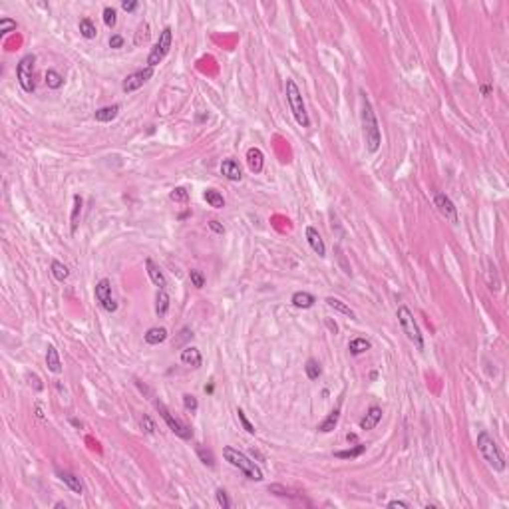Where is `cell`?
Listing matches in <instances>:
<instances>
[{"mask_svg": "<svg viewBox=\"0 0 509 509\" xmlns=\"http://www.w3.org/2000/svg\"><path fill=\"white\" fill-rule=\"evenodd\" d=\"M197 458L201 460V464L203 466H207V468H215V456L209 452V450H205V448H197Z\"/></svg>", "mask_w": 509, "mask_h": 509, "instance_id": "cell-35", "label": "cell"}, {"mask_svg": "<svg viewBox=\"0 0 509 509\" xmlns=\"http://www.w3.org/2000/svg\"><path fill=\"white\" fill-rule=\"evenodd\" d=\"M124 36H120V34H114L112 38H110V48H114V50H118V48H124Z\"/></svg>", "mask_w": 509, "mask_h": 509, "instance_id": "cell-45", "label": "cell"}, {"mask_svg": "<svg viewBox=\"0 0 509 509\" xmlns=\"http://www.w3.org/2000/svg\"><path fill=\"white\" fill-rule=\"evenodd\" d=\"M486 281H488V287L498 293L500 287H502V281H500V275H498V267L492 263V261H486Z\"/></svg>", "mask_w": 509, "mask_h": 509, "instance_id": "cell-20", "label": "cell"}, {"mask_svg": "<svg viewBox=\"0 0 509 509\" xmlns=\"http://www.w3.org/2000/svg\"><path fill=\"white\" fill-rule=\"evenodd\" d=\"M46 86H48L50 90H58V88L64 86V78H62L56 70H48V72H46Z\"/></svg>", "mask_w": 509, "mask_h": 509, "instance_id": "cell-33", "label": "cell"}, {"mask_svg": "<svg viewBox=\"0 0 509 509\" xmlns=\"http://www.w3.org/2000/svg\"><path fill=\"white\" fill-rule=\"evenodd\" d=\"M221 173H223L229 181H241V179H243L241 166H239L235 160H225V162L221 164Z\"/></svg>", "mask_w": 509, "mask_h": 509, "instance_id": "cell-18", "label": "cell"}, {"mask_svg": "<svg viewBox=\"0 0 509 509\" xmlns=\"http://www.w3.org/2000/svg\"><path fill=\"white\" fill-rule=\"evenodd\" d=\"M434 203H436L438 211H440L450 223H458V207L454 205V201H452L446 193H436Z\"/></svg>", "mask_w": 509, "mask_h": 509, "instance_id": "cell-11", "label": "cell"}, {"mask_svg": "<svg viewBox=\"0 0 509 509\" xmlns=\"http://www.w3.org/2000/svg\"><path fill=\"white\" fill-rule=\"evenodd\" d=\"M122 8H124L126 12H136V10L140 8V2H136V0H124V2H122Z\"/></svg>", "mask_w": 509, "mask_h": 509, "instance_id": "cell-47", "label": "cell"}, {"mask_svg": "<svg viewBox=\"0 0 509 509\" xmlns=\"http://www.w3.org/2000/svg\"><path fill=\"white\" fill-rule=\"evenodd\" d=\"M181 362H183L185 366H189V368H201L203 358H201L199 348H195V346H185V348L181 350Z\"/></svg>", "mask_w": 509, "mask_h": 509, "instance_id": "cell-15", "label": "cell"}, {"mask_svg": "<svg viewBox=\"0 0 509 509\" xmlns=\"http://www.w3.org/2000/svg\"><path fill=\"white\" fill-rule=\"evenodd\" d=\"M364 452H366V446H364V444H356L354 448H348V450L337 452L335 456L340 458V460H354V458H360Z\"/></svg>", "mask_w": 509, "mask_h": 509, "instance_id": "cell-29", "label": "cell"}, {"mask_svg": "<svg viewBox=\"0 0 509 509\" xmlns=\"http://www.w3.org/2000/svg\"><path fill=\"white\" fill-rule=\"evenodd\" d=\"M148 38H150V26H148V24H142L140 30H138V36H136V44L140 46V44L146 42Z\"/></svg>", "mask_w": 509, "mask_h": 509, "instance_id": "cell-43", "label": "cell"}, {"mask_svg": "<svg viewBox=\"0 0 509 509\" xmlns=\"http://www.w3.org/2000/svg\"><path fill=\"white\" fill-rule=\"evenodd\" d=\"M146 269H148V275H150L152 283H154L158 289H166V287H168V279H166L164 271L160 269V265H158L156 261L148 259V261H146Z\"/></svg>", "mask_w": 509, "mask_h": 509, "instance_id": "cell-14", "label": "cell"}, {"mask_svg": "<svg viewBox=\"0 0 509 509\" xmlns=\"http://www.w3.org/2000/svg\"><path fill=\"white\" fill-rule=\"evenodd\" d=\"M285 94H287V102H289V108L297 120V124L301 128H311V118L307 114V108H305V102H303V94L299 90V86L295 84V80H287L285 84Z\"/></svg>", "mask_w": 509, "mask_h": 509, "instance_id": "cell-4", "label": "cell"}, {"mask_svg": "<svg viewBox=\"0 0 509 509\" xmlns=\"http://www.w3.org/2000/svg\"><path fill=\"white\" fill-rule=\"evenodd\" d=\"M370 348H372V344H370V340H366V339H352L350 344H348V350H350V354H354V356H358V354H362V352H366V350H370Z\"/></svg>", "mask_w": 509, "mask_h": 509, "instance_id": "cell-30", "label": "cell"}, {"mask_svg": "<svg viewBox=\"0 0 509 509\" xmlns=\"http://www.w3.org/2000/svg\"><path fill=\"white\" fill-rule=\"evenodd\" d=\"M50 271H52V277H54L58 283H64V281L70 277V271H68V267H66L64 263H60V261H52V265H50Z\"/></svg>", "mask_w": 509, "mask_h": 509, "instance_id": "cell-28", "label": "cell"}, {"mask_svg": "<svg viewBox=\"0 0 509 509\" xmlns=\"http://www.w3.org/2000/svg\"><path fill=\"white\" fill-rule=\"evenodd\" d=\"M189 281H191V285L195 287V289H203L205 287V275L201 273V271H189Z\"/></svg>", "mask_w": 509, "mask_h": 509, "instance_id": "cell-38", "label": "cell"}, {"mask_svg": "<svg viewBox=\"0 0 509 509\" xmlns=\"http://www.w3.org/2000/svg\"><path fill=\"white\" fill-rule=\"evenodd\" d=\"M327 327H329V329H331V333H335V335H337V333H339V327H337V323H333V321H331V319H327Z\"/></svg>", "mask_w": 509, "mask_h": 509, "instance_id": "cell-52", "label": "cell"}, {"mask_svg": "<svg viewBox=\"0 0 509 509\" xmlns=\"http://www.w3.org/2000/svg\"><path fill=\"white\" fill-rule=\"evenodd\" d=\"M209 229H211L213 233H217V235H225V227H223L219 221H215V219L209 221Z\"/></svg>", "mask_w": 509, "mask_h": 509, "instance_id": "cell-48", "label": "cell"}, {"mask_svg": "<svg viewBox=\"0 0 509 509\" xmlns=\"http://www.w3.org/2000/svg\"><path fill=\"white\" fill-rule=\"evenodd\" d=\"M291 303L297 307V309H311V307H315V303H317V299L311 295V293H305V291H299V293H295L293 295V299H291Z\"/></svg>", "mask_w": 509, "mask_h": 509, "instance_id": "cell-23", "label": "cell"}, {"mask_svg": "<svg viewBox=\"0 0 509 509\" xmlns=\"http://www.w3.org/2000/svg\"><path fill=\"white\" fill-rule=\"evenodd\" d=\"M305 372H307L309 380H319L321 374H323V368H321V364L315 358H309L307 364H305Z\"/></svg>", "mask_w": 509, "mask_h": 509, "instance_id": "cell-32", "label": "cell"}, {"mask_svg": "<svg viewBox=\"0 0 509 509\" xmlns=\"http://www.w3.org/2000/svg\"><path fill=\"white\" fill-rule=\"evenodd\" d=\"M80 34H82L86 40H92V38H96V34H98V30H96V24H94L90 18H82V20H80Z\"/></svg>", "mask_w": 509, "mask_h": 509, "instance_id": "cell-31", "label": "cell"}, {"mask_svg": "<svg viewBox=\"0 0 509 509\" xmlns=\"http://www.w3.org/2000/svg\"><path fill=\"white\" fill-rule=\"evenodd\" d=\"M142 428L148 432V434H156V424H154V420L150 418V416H142Z\"/></svg>", "mask_w": 509, "mask_h": 509, "instance_id": "cell-44", "label": "cell"}, {"mask_svg": "<svg viewBox=\"0 0 509 509\" xmlns=\"http://www.w3.org/2000/svg\"><path fill=\"white\" fill-rule=\"evenodd\" d=\"M388 508L390 509H410V504H406V502H400V500H394V502H390L388 504Z\"/></svg>", "mask_w": 509, "mask_h": 509, "instance_id": "cell-50", "label": "cell"}, {"mask_svg": "<svg viewBox=\"0 0 509 509\" xmlns=\"http://www.w3.org/2000/svg\"><path fill=\"white\" fill-rule=\"evenodd\" d=\"M247 166L253 173H261L263 171V166H265V156L259 148H251L247 152Z\"/></svg>", "mask_w": 509, "mask_h": 509, "instance_id": "cell-17", "label": "cell"}, {"mask_svg": "<svg viewBox=\"0 0 509 509\" xmlns=\"http://www.w3.org/2000/svg\"><path fill=\"white\" fill-rule=\"evenodd\" d=\"M104 24L108 26V28H114L116 24H118V12H116V8H104Z\"/></svg>", "mask_w": 509, "mask_h": 509, "instance_id": "cell-37", "label": "cell"}, {"mask_svg": "<svg viewBox=\"0 0 509 509\" xmlns=\"http://www.w3.org/2000/svg\"><path fill=\"white\" fill-rule=\"evenodd\" d=\"M203 199H205L211 207H215V209H223V207H225V199H223V195H221L219 191H215V189H205Z\"/></svg>", "mask_w": 509, "mask_h": 509, "instance_id": "cell-27", "label": "cell"}, {"mask_svg": "<svg viewBox=\"0 0 509 509\" xmlns=\"http://www.w3.org/2000/svg\"><path fill=\"white\" fill-rule=\"evenodd\" d=\"M478 450H480L482 458L488 462V466L494 472H504L506 470V458H504L500 446L496 444V440L488 432H480V436H478Z\"/></svg>", "mask_w": 509, "mask_h": 509, "instance_id": "cell-2", "label": "cell"}, {"mask_svg": "<svg viewBox=\"0 0 509 509\" xmlns=\"http://www.w3.org/2000/svg\"><path fill=\"white\" fill-rule=\"evenodd\" d=\"M183 406H185L187 412H197L199 402H197V398L193 394H183Z\"/></svg>", "mask_w": 509, "mask_h": 509, "instance_id": "cell-40", "label": "cell"}, {"mask_svg": "<svg viewBox=\"0 0 509 509\" xmlns=\"http://www.w3.org/2000/svg\"><path fill=\"white\" fill-rule=\"evenodd\" d=\"M170 199L175 203H187L189 201V191L185 187H175L170 193Z\"/></svg>", "mask_w": 509, "mask_h": 509, "instance_id": "cell-36", "label": "cell"}, {"mask_svg": "<svg viewBox=\"0 0 509 509\" xmlns=\"http://www.w3.org/2000/svg\"><path fill=\"white\" fill-rule=\"evenodd\" d=\"M152 76H154V68H144V70H138V72H132V74H128L126 78H124V82H122V90L126 92V94H132V92H136V90H140L146 82H150L152 80Z\"/></svg>", "mask_w": 509, "mask_h": 509, "instance_id": "cell-10", "label": "cell"}, {"mask_svg": "<svg viewBox=\"0 0 509 509\" xmlns=\"http://www.w3.org/2000/svg\"><path fill=\"white\" fill-rule=\"evenodd\" d=\"M305 235H307V243H309V247H311V249H313L319 257H327V245H325V241H323L321 233H319L315 227H307Z\"/></svg>", "mask_w": 509, "mask_h": 509, "instance_id": "cell-12", "label": "cell"}, {"mask_svg": "<svg viewBox=\"0 0 509 509\" xmlns=\"http://www.w3.org/2000/svg\"><path fill=\"white\" fill-rule=\"evenodd\" d=\"M237 418H239V422H241V426L247 430V434H255L257 430H255V426L249 422V418L245 416V412L241 410V408H237Z\"/></svg>", "mask_w": 509, "mask_h": 509, "instance_id": "cell-41", "label": "cell"}, {"mask_svg": "<svg viewBox=\"0 0 509 509\" xmlns=\"http://www.w3.org/2000/svg\"><path fill=\"white\" fill-rule=\"evenodd\" d=\"M171 42H173V32H171L170 26H166V28L162 30V34H160V40L156 42V46L152 48V52H150V56H148V66H150V68H156L158 64L164 62V58L170 54Z\"/></svg>", "mask_w": 509, "mask_h": 509, "instance_id": "cell-7", "label": "cell"}, {"mask_svg": "<svg viewBox=\"0 0 509 509\" xmlns=\"http://www.w3.org/2000/svg\"><path fill=\"white\" fill-rule=\"evenodd\" d=\"M346 440H348V442H356V436H354V434H348Z\"/></svg>", "mask_w": 509, "mask_h": 509, "instance_id": "cell-53", "label": "cell"}, {"mask_svg": "<svg viewBox=\"0 0 509 509\" xmlns=\"http://www.w3.org/2000/svg\"><path fill=\"white\" fill-rule=\"evenodd\" d=\"M28 380H30V384H34V388L36 390H42V384H40V378L36 376V374H28Z\"/></svg>", "mask_w": 509, "mask_h": 509, "instance_id": "cell-51", "label": "cell"}, {"mask_svg": "<svg viewBox=\"0 0 509 509\" xmlns=\"http://www.w3.org/2000/svg\"><path fill=\"white\" fill-rule=\"evenodd\" d=\"M339 420H340V410L339 408H335L321 424H319V432H323V434H331L337 426H339Z\"/></svg>", "mask_w": 509, "mask_h": 509, "instance_id": "cell-25", "label": "cell"}, {"mask_svg": "<svg viewBox=\"0 0 509 509\" xmlns=\"http://www.w3.org/2000/svg\"><path fill=\"white\" fill-rule=\"evenodd\" d=\"M396 317H398V323H400L402 333L406 335V339L410 340L418 350H424V337H422V333H420V327H418V323H416L412 311H410L408 307L402 305V307H398Z\"/></svg>", "mask_w": 509, "mask_h": 509, "instance_id": "cell-5", "label": "cell"}, {"mask_svg": "<svg viewBox=\"0 0 509 509\" xmlns=\"http://www.w3.org/2000/svg\"><path fill=\"white\" fill-rule=\"evenodd\" d=\"M380 420H382V408L380 406H372V408H368V412L364 414V418L360 420V430H374L378 424H380Z\"/></svg>", "mask_w": 509, "mask_h": 509, "instance_id": "cell-13", "label": "cell"}, {"mask_svg": "<svg viewBox=\"0 0 509 509\" xmlns=\"http://www.w3.org/2000/svg\"><path fill=\"white\" fill-rule=\"evenodd\" d=\"M327 305L331 307V309H335L337 313H340V315H344V317H350V319H356V315H354V311L346 305V303H342L340 299H335V297H329L327 299Z\"/></svg>", "mask_w": 509, "mask_h": 509, "instance_id": "cell-26", "label": "cell"}, {"mask_svg": "<svg viewBox=\"0 0 509 509\" xmlns=\"http://www.w3.org/2000/svg\"><path fill=\"white\" fill-rule=\"evenodd\" d=\"M360 120H362V134H364L366 150L370 154H376L382 144V136H380V126H378L374 108H372L368 96L364 94V90H360Z\"/></svg>", "mask_w": 509, "mask_h": 509, "instance_id": "cell-1", "label": "cell"}, {"mask_svg": "<svg viewBox=\"0 0 509 509\" xmlns=\"http://www.w3.org/2000/svg\"><path fill=\"white\" fill-rule=\"evenodd\" d=\"M179 335H181V337H179V339H175V346H181V344H183L185 340L191 339V337H193V333H191L189 329H183V331H181Z\"/></svg>", "mask_w": 509, "mask_h": 509, "instance_id": "cell-49", "label": "cell"}, {"mask_svg": "<svg viewBox=\"0 0 509 509\" xmlns=\"http://www.w3.org/2000/svg\"><path fill=\"white\" fill-rule=\"evenodd\" d=\"M269 494H275V496H289V490L283 488V486H279V484H273V486H269Z\"/></svg>", "mask_w": 509, "mask_h": 509, "instance_id": "cell-46", "label": "cell"}, {"mask_svg": "<svg viewBox=\"0 0 509 509\" xmlns=\"http://www.w3.org/2000/svg\"><path fill=\"white\" fill-rule=\"evenodd\" d=\"M223 458H225L233 468L241 470L251 482H263V470H261L255 462H251L243 452H239V450H235V448H231V446H225V448H223Z\"/></svg>", "mask_w": 509, "mask_h": 509, "instance_id": "cell-3", "label": "cell"}, {"mask_svg": "<svg viewBox=\"0 0 509 509\" xmlns=\"http://www.w3.org/2000/svg\"><path fill=\"white\" fill-rule=\"evenodd\" d=\"M12 30H16V20H12V18L4 16V18L0 20V34H2V36H6V34H8V32H12Z\"/></svg>", "mask_w": 509, "mask_h": 509, "instance_id": "cell-39", "label": "cell"}, {"mask_svg": "<svg viewBox=\"0 0 509 509\" xmlns=\"http://www.w3.org/2000/svg\"><path fill=\"white\" fill-rule=\"evenodd\" d=\"M170 311V295L166 293V289H160L156 295V315L160 319H164Z\"/></svg>", "mask_w": 509, "mask_h": 509, "instance_id": "cell-24", "label": "cell"}, {"mask_svg": "<svg viewBox=\"0 0 509 509\" xmlns=\"http://www.w3.org/2000/svg\"><path fill=\"white\" fill-rule=\"evenodd\" d=\"M215 498H217V504H219L223 509L231 508V500H229V496H227V492H225L223 488H219V490L215 492Z\"/></svg>", "mask_w": 509, "mask_h": 509, "instance_id": "cell-42", "label": "cell"}, {"mask_svg": "<svg viewBox=\"0 0 509 509\" xmlns=\"http://www.w3.org/2000/svg\"><path fill=\"white\" fill-rule=\"evenodd\" d=\"M80 213H82V197H80V195H74V209H72V233H76V229H78Z\"/></svg>", "mask_w": 509, "mask_h": 509, "instance_id": "cell-34", "label": "cell"}, {"mask_svg": "<svg viewBox=\"0 0 509 509\" xmlns=\"http://www.w3.org/2000/svg\"><path fill=\"white\" fill-rule=\"evenodd\" d=\"M56 474H58L60 482H62V484H64L70 492H74V494H78V496H82V494H84V486H82V482H80V478H78V476H74L72 472H62V470H58Z\"/></svg>", "mask_w": 509, "mask_h": 509, "instance_id": "cell-16", "label": "cell"}, {"mask_svg": "<svg viewBox=\"0 0 509 509\" xmlns=\"http://www.w3.org/2000/svg\"><path fill=\"white\" fill-rule=\"evenodd\" d=\"M120 110H122V106H118V104H114V106H106V108L96 110L94 118H96V122L108 124V122H112V120H116V118L120 116Z\"/></svg>", "mask_w": 509, "mask_h": 509, "instance_id": "cell-19", "label": "cell"}, {"mask_svg": "<svg viewBox=\"0 0 509 509\" xmlns=\"http://www.w3.org/2000/svg\"><path fill=\"white\" fill-rule=\"evenodd\" d=\"M146 342L150 344V346H158V344H162V342H166L168 340V329H164V327H154V329H150L148 333H146Z\"/></svg>", "mask_w": 509, "mask_h": 509, "instance_id": "cell-22", "label": "cell"}, {"mask_svg": "<svg viewBox=\"0 0 509 509\" xmlns=\"http://www.w3.org/2000/svg\"><path fill=\"white\" fill-rule=\"evenodd\" d=\"M96 301L100 303V307L106 313H116L118 311V303L112 297V283L110 279H102L96 285Z\"/></svg>", "mask_w": 509, "mask_h": 509, "instance_id": "cell-9", "label": "cell"}, {"mask_svg": "<svg viewBox=\"0 0 509 509\" xmlns=\"http://www.w3.org/2000/svg\"><path fill=\"white\" fill-rule=\"evenodd\" d=\"M46 366H48V370H50V372H54V374H60V372H62L60 354H58V350H56L52 344L46 348Z\"/></svg>", "mask_w": 509, "mask_h": 509, "instance_id": "cell-21", "label": "cell"}, {"mask_svg": "<svg viewBox=\"0 0 509 509\" xmlns=\"http://www.w3.org/2000/svg\"><path fill=\"white\" fill-rule=\"evenodd\" d=\"M154 406H156V410L160 412V416L166 420L168 428H170L175 436H179L181 440H191V438H193L191 428H189V426H185L183 422H179L177 418H173V416H171V412L168 410V406H166L162 400H154Z\"/></svg>", "mask_w": 509, "mask_h": 509, "instance_id": "cell-8", "label": "cell"}, {"mask_svg": "<svg viewBox=\"0 0 509 509\" xmlns=\"http://www.w3.org/2000/svg\"><path fill=\"white\" fill-rule=\"evenodd\" d=\"M34 54H26L20 58L18 66H16V80L20 84V88L26 92V94H32L36 90V84H34Z\"/></svg>", "mask_w": 509, "mask_h": 509, "instance_id": "cell-6", "label": "cell"}]
</instances>
